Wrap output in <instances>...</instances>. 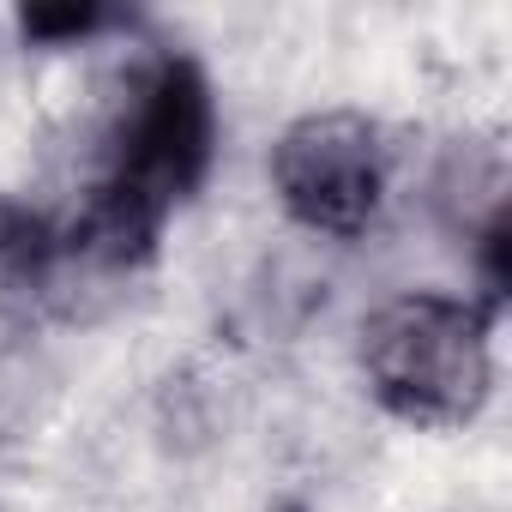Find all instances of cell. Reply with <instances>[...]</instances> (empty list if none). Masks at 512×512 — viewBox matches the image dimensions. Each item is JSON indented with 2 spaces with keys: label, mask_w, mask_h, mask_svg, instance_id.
I'll list each match as a JSON object with an SVG mask.
<instances>
[{
  "label": "cell",
  "mask_w": 512,
  "mask_h": 512,
  "mask_svg": "<svg viewBox=\"0 0 512 512\" xmlns=\"http://www.w3.org/2000/svg\"><path fill=\"white\" fill-rule=\"evenodd\" d=\"M217 157V97L199 61L151 55L127 73L85 181V205L67 235V260L91 272H139L169 217L205 187Z\"/></svg>",
  "instance_id": "obj_1"
},
{
  "label": "cell",
  "mask_w": 512,
  "mask_h": 512,
  "mask_svg": "<svg viewBox=\"0 0 512 512\" xmlns=\"http://www.w3.org/2000/svg\"><path fill=\"white\" fill-rule=\"evenodd\" d=\"M362 380L410 428H458L494 386V320L482 302L410 290L362 320Z\"/></svg>",
  "instance_id": "obj_2"
},
{
  "label": "cell",
  "mask_w": 512,
  "mask_h": 512,
  "mask_svg": "<svg viewBox=\"0 0 512 512\" xmlns=\"http://www.w3.org/2000/svg\"><path fill=\"white\" fill-rule=\"evenodd\" d=\"M386 181H392L386 133L356 109L302 115L272 145V187L284 211L332 241H356L374 229L386 205Z\"/></svg>",
  "instance_id": "obj_3"
},
{
  "label": "cell",
  "mask_w": 512,
  "mask_h": 512,
  "mask_svg": "<svg viewBox=\"0 0 512 512\" xmlns=\"http://www.w3.org/2000/svg\"><path fill=\"white\" fill-rule=\"evenodd\" d=\"M61 266H67V235L25 199L0 193V302H43Z\"/></svg>",
  "instance_id": "obj_4"
},
{
  "label": "cell",
  "mask_w": 512,
  "mask_h": 512,
  "mask_svg": "<svg viewBox=\"0 0 512 512\" xmlns=\"http://www.w3.org/2000/svg\"><path fill=\"white\" fill-rule=\"evenodd\" d=\"M115 25H127V13H115V7H37L19 19V31L31 43H85L97 31H115Z\"/></svg>",
  "instance_id": "obj_5"
},
{
  "label": "cell",
  "mask_w": 512,
  "mask_h": 512,
  "mask_svg": "<svg viewBox=\"0 0 512 512\" xmlns=\"http://www.w3.org/2000/svg\"><path fill=\"white\" fill-rule=\"evenodd\" d=\"M284 512H302V506H284Z\"/></svg>",
  "instance_id": "obj_6"
}]
</instances>
